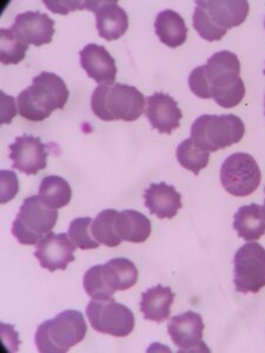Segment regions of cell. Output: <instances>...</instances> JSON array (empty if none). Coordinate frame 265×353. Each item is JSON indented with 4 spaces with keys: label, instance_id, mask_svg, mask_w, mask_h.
I'll list each match as a JSON object with an SVG mask.
<instances>
[{
    "label": "cell",
    "instance_id": "cell-18",
    "mask_svg": "<svg viewBox=\"0 0 265 353\" xmlns=\"http://www.w3.org/2000/svg\"><path fill=\"white\" fill-rule=\"evenodd\" d=\"M145 206L159 219H173L181 209V196L175 186L164 181L151 184L144 192Z\"/></svg>",
    "mask_w": 265,
    "mask_h": 353
},
{
    "label": "cell",
    "instance_id": "cell-1",
    "mask_svg": "<svg viewBox=\"0 0 265 353\" xmlns=\"http://www.w3.org/2000/svg\"><path fill=\"white\" fill-rule=\"evenodd\" d=\"M239 73L241 63L237 54L219 51L210 57L206 65L193 68L189 88L202 99L213 98L223 109H233L245 96L244 81Z\"/></svg>",
    "mask_w": 265,
    "mask_h": 353
},
{
    "label": "cell",
    "instance_id": "cell-26",
    "mask_svg": "<svg viewBox=\"0 0 265 353\" xmlns=\"http://www.w3.org/2000/svg\"><path fill=\"white\" fill-rule=\"evenodd\" d=\"M28 45L21 41L12 28L0 30V59L4 65H17L24 61Z\"/></svg>",
    "mask_w": 265,
    "mask_h": 353
},
{
    "label": "cell",
    "instance_id": "cell-13",
    "mask_svg": "<svg viewBox=\"0 0 265 353\" xmlns=\"http://www.w3.org/2000/svg\"><path fill=\"white\" fill-rule=\"evenodd\" d=\"M76 249V245L66 233L50 232L37 245L35 257L43 269L55 272L68 269V264L75 261Z\"/></svg>",
    "mask_w": 265,
    "mask_h": 353
},
{
    "label": "cell",
    "instance_id": "cell-19",
    "mask_svg": "<svg viewBox=\"0 0 265 353\" xmlns=\"http://www.w3.org/2000/svg\"><path fill=\"white\" fill-rule=\"evenodd\" d=\"M115 230L121 241L144 243L153 232V224L149 218L136 210L117 211L115 217Z\"/></svg>",
    "mask_w": 265,
    "mask_h": 353
},
{
    "label": "cell",
    "instance_id": "cell-30",
    "mask_svg": "<svg viewBox=\"0 0 265 353\" xmlns=\"http://www.w3.org/2000/svg\"><path fill=\"white\" fill-rule=\"evenodd\" d=\"M0 183H1L0 201H1V204H6L8 201L14 199L17 193L19 192L18 176L13 171L3 170L0 172Z\"/></svg>",
    "mask_w": 265,
    "mask_h": 353
},
{
    "label": "cell",
    "instance_id": "cell-2",
    "mask_svg": "<svg viewBox=\"0 0 265 353\" xmlns=\"http://www.w3.org/2000/svg\"><path fill=\"white\" fill-rule=\"evenodd\" d=\"M70 92L61 77L55 73L41 72L35 77L32 85L25 88L17 98L18 112L30 121H43L55 110L64 109Z\"/></svg>",
    "mask_w": 265,
    "mask_h": 353
},
{
    "label": "cell",
    "instance_id": "cell-11",
    "mask_svg": "<svg viewBox=\"0 0 265 353\" xmlns=\"http://www.w3.org/2000/svg\"><path fill=\"white\" fill-rule=\"evenodd\" d=\"M204 323L199 313L188 311L171 318L168 324V332L178 352L210 351L203 341Z\"/></svg>",
    "mask_w": 265,
    "mask_h": 353
},
{
    "label": "cell",
    "instance_id": "cell-24",
    "mask_svg": "<svg viewBox=\"0 0 265 353\" xmlns=\"http://www.w3.org/2000/svg\"><path fill=\"white\" fill-rule=\"evenodd\" d=\"M39 198L50 209H63L70 204L72 190L63 176H45L39 186Z\"/></svg>",
    "mask_w": 265,
    "mask_h": 353
},
{
    "label": "cell",
    "instance_id": "cell-27",
    "mask_svg": "<svg viewBox=\"0 0 265 353\" xmlns=\"http://www.w3.org/2000/svg\"><path fill=\"white\" fill-rule=\"evenodd\" d=\"M116 213V210H104L97 216L91 225L93 238L99 244L105 245L108 248H117L121 244V241L117 236L116 230H115Z\"/></svg>",
    "mask_w": 265,
    "mask_h": 353
},
{
    "label": "cell",
    "instance_id": "cell-12",
    "mask_svg": "<svg viewBox=\"0 0 265 353\" xmlns=\"http://www.w3.org/2000/svg\"><path fill=\"white\" fill-rule=\"evenodd\" d=\"M86 10L96 14L97 31L105 41H118L129 28V17L113 0L88 1Z\"/></svg>",
    "mask_w": 265,
    "mask_h": 353
},
{
    "label": "cell",
    "instance_id": "cell-25",
    "mask_svg": "<svg viewBox=\"0 0 265 353\" xmlns=\"http://www.w3.org/2000/svg\"><path fill=\"white\" fill-rule=\"evenodd\" d=\"M176 157L181 168L189 170L196 176L209 165L210 152L199 148L191 138L178 145Z\"/></svg>",
    "mask_w": 265,
    "mask_h": 353
},
{
    "label": "cell",
    "instance_id": "cell-21",
    "mask_svg": "<svg viewBox=\"0 0 265 353\" xmlns=\"http://www.w3.org/2000/svg\"><path fill=\"white\" fill-rule=\"evenodd\" d=\"M84 290L88 297L96 301L112 298L119 291V285L111 266L106 263L90 268L84 274Z\"/></svg>",
    "mask_w": 265,
    "mask_h": 353
},
{
    "label": "cell",
    "instance_id": "cell-31",
    "mask_svg": "<svg viewBox=\"0 0 265 353\" xmlns=\"http://www.w3.org/2000/svg\"><path fill=\"white\" fill-rule=\"evenodd\" d=\"M86 3L88 1H75V0H45L44 4L48 6V10L53 13H58V14H63L66 16L70 12L73 11H81V10H86Z\"/></svg>",
    "mask_w": 265,
    "mask_h": 353
},
{
    "label": "cell",
    "instance_id": "cell-14",
    "mask_svg": "<svg viewBox=\"0 0 265 353\" xmlns=\"http://www.w3.org/2000/svg\"><path fill=\"white\" fill-rule=\"evenodd\" d=\"M10 151L13 169L28 176H35L46 168L48 151L41 138L28 134L18 137L16 141L10 145Z\"/></svg>",
    "mask_w": 265,
    "mask_h": 353
},
{
    "label": "cell",
    "instance_id": "cell-33",
    "mask_svg": "<svg viewBox=\"0 0 265 353\" xmlns=\"http://www.w3.org/2000/svg\"><path fill=\"white\" fill-rule=\"evenodd\" d=\"M265 192V189H264ZM263 211H264V216H265V201H264V206H263Z\"/></svg>",
    "mask_w": 265,
    "mask_h": 353
},
{
    "label": "cell",
    "instance_id": "cell-34",
    "mask_svg": "<svg viewBox=\"0 0 265 353\" xmlns=\"http://www.w3.org/2000/svg\"><path fill=\"white\" fill-rule=\"evenodd\" d=\"M263 73H264V74H265V70H264V72H263Z\"/></svg>",
    "mask_w": 265,
    "mask_h": 353
},
{
    "label": "cell",
    "instance_id": "cell-36",
    "mask_svg": "<svg viewBox=\"0 0 265 353\" xmlns=\"http://www.w3.org/2000/svg\"><path fill=\"white\" fill-rule=\"evenodd\" d=\"M264 106H265V103H264Z\"/></svg>",
    "mask_w": 265,
    "mask_h": 353
},
{
    "label": "cell",
    "instance_id": "cell-20",
    "mask_svg": "<svg viewBox=\"0 0 265 353\" xmlns=\"http://www.w3.org/2000/svg\"><path fill=\"white\" fill-rule=\"evenodd\" d=\"M176 294L169 286L157 285L141 294V311L146 321L163 323L169 319Z\"/></svg>",
    "mask_w": 265,
    "mask_h": 353
},
{
    "label": "cell",
    "instance_id": "cell-35",
    "mask_svg": "<svg viewBox=\"0 0 265 353\" xmlns=\"http://www.w3.org/2000/svg\"><path fill=\"white\" fill-rule=\"evenodd\" d=\"M264 26H265V21H264Z\"/></svg>",
    "mask_w": 265,
    "mask_h": 353
},
{
    "label": "cell",
    "instance_id": "cell-15",
    "mask_svg": "<svg viewBox=\"0 0 265 353\" xmlns=\"http://www.w3.org/2000/svg\"><path fill=\"white\" fill-rule=\"evenodd\" d=\"M145 116L158 132L171 134L181 126L183 113L173 97L166 93L156 92L146 98Z\"/></svg>",
    "mask_w": 265,
    "mask_h": 353
},
{
    "label": "cell",
    "instance_id": "cell-10",
    "mask_svg": "<svg viewBox=\"0 0 265 353\" xmlns=\"http://www.w3.org/2000/svg\"><path fill=\"white\" fill-rule=\"evenodd\" d=\"M233 283L241 293H258L265 288V249L258 243H246L233 258Z\"/></svg>",
    "mask_w": 265,
    "mask_h": 353
},
{
    "label": "cell",
    "instance_id": "cell-22",
    "mask_svg": "<svg viewBox=\"0 0 265 353\" xmlns=\"http://www.w3.org/2000/svg\"><path fill=\"white\" fill-rule=\"evenodd\" d=\"M155 31L159 41L171 48L184 44L189 32L183 17L173 10H164L157 14Z\"/></svg>",
    "mask_w": 265,
    "mask_h": 353
},
{
    "label": "cell",
    "instance_id": "cell-16",
    "mask_svg": "<svg viewBox=\"0 0 265 353\" xmlns=\"http://www.w3.org/2000/svg\"><path fill=\"white\" fill-rule=\"evenodd\" d=\"M13 32L28 45L43 46L50 44L55 36V21L39 11H28L16 17Z\"/></svg>",
    "mask_w": 265,
    "mask_h": 353
},
{
    "label": "cell",
    "instance_id": "cell-9",
    "mask_svg": "<svg viewBox=\"0 0 265 353\" xmlns=\"http://www.w3.org/2000/svg\"><path fill=\"white\" fill-rule=\"evenodd\" d=\"M86 316L97 332L113 337H128L136 324L132 311L113 298L104 301L92 299L86 307Z\"/></svg>",
    "mask_w": 265,
    "mask_h": 353
},
{
    "label": "cell",
    "instance_id": "cell-23",
    "mask_svg": "<svg viewBox=\"0 0 265 353\" xmlns=\"http://www.w3.org/2000/svg\"><path fill=\"white\" fill-rule=\"evenodd\" d=\"M233 230L245 241H256L265 234V216L263 206L253 204L242 206L235 214Z\"/></svg>",
    "mask_w": 265,
    "mask_h": 353
},
{
    "label": "cell",
    "instance_id": "cell-32",
    "mask_svg": "<svg viewBox=\"0 0 265 353\" xmlns=\"http://www.w3.org/2000/svg\"><path fill=\"white\" fill-rule=\"evenodd\" d=\"M1 97V124H10L17 116L16 99L13 97L6 96L3 91Z\"/></svg>",
    "mask_w": 265,
    "mask_h": 353
},
{
    "label": "cell",
    "instance_id": "cell-17",
    "mask_svg": "<svg viewBox=\"0 0 265 353\" xmlns=\"http://www.w3.org/2000/svg\"><path fill=\"white\" fill-rule=\"evenodd\" d=\"M81 66L91 79L99 85L115 84L116 61L109 51L98 44H88L81 52Z\"/></svg>",
    "mask_w": 265,
    "mask_h": 353
},
{
    "label": "cell",
    "instance_id": "cell-28",
    "mask_svg": "<svg viewBox=\"0 0 265 353\" xmlns=\"http://www.w3.org/2000/svg\"><path fill=\"white\" fill-rule=\"evenodd\" d=\"M93 219L91 217L76 218L71 221L68 228V237L75 243L78 249H98L101 244L93 238L91 233V225Z\"/></svg>",
    "mask_w": 265,
    "mask_h": 353
},
{
    "label": "cell",
    "instance_id": "cell-3",
    "mask_svg": "<svg viewBox=\"0 0 265 353\" xmlns=\"http://www.w3.org/2000/svg\"><path fill=\"white\" fill-rule=\"evenodd\" d=\"M249 10L245 0H199L193 12V28L204 41H221L229 30L246 21Z\"/></svg>",
    "mask_w": 265,
    "mask_h": 353
},
{
    "label": "cell",
    "instance_id": "cell-29",
    "mask_svg": "<svg viewBox=\"0 0 265 353\" xmlns=\"http://www.w3.org/2000/svg\"><path fill=\"white\" fill-rule=\"evenodd\" d=\"M116 274L119 291H126L136 285L138 281V269L133 261L128 258H113L108 261Z\"/></svg>",
    "mask_w": 265,
    "mask_h": 353
},
{
    "label": "cell",
    "instance_id": "cell-4",
    "mask_svg": "<svg viewBox=\"0 0 265 353\" xmlns=\"http://www.w3.org/2000/svg\"><path fill=\"white\" fill-rule=\"evenodd\" d=\"M146 98L143 93L126 84L99 85L91 97V109L104 121H135L145 112Z\"/></svg>",
    "mask_w": 265,
    "mask_h": 353
},
{
    "label": "cell",
    "instance_id": "cell-5",
    "mask_svg": "<svg viewBox=\"0 0 265 353\" xmlns=\"http://www.w3.org/2000/svg\"><path fill=\"white\" fill-rule=\"evenodd\" d=\"M88 325L83 313L66 310L41 324L36 332L37 349L43 353H65L84 341Z\"/></svg>",
    "mask_w": 265,
    "mask_h": 353
},
{
    "label": "cell",
    "instance_id": "cell-8",
    "mask_svg": "<svg viewBox=\"0 0 265 353\" xmlns=\"http://www.w3.org/2000/svg\"><path fill=\"white\" fill-rule=\"evenodd\" d=\"M261 181V169L249 153H233L222 164L221 183L231 196L248 197L258 189Z\"/></svg>",
    "mask_w": 265,
    "mask_h": 353
},
{
    "label": "cell",
    "instance_id": "cell-7",
    "mask_svg": "<svg viewBox=\"0 0 265 353\" xmlns=\"http://www.w3.org/2000/svg\"><path fill=\"white\" fill-rule=\"evenodd\" d=\"M58 221L57 210L50 209L39 196L26 198L12 224L13 237L21 245H38Z\"/></svg>",
    "mask_w": 265,
    "mask_h": 353
},
{
    "label": "cell",
    "instance_id": "cell-6",
    "mask_svg": "<svg viewBox=\"0 0 265 353\" xmlns=\"http://www.w3.org/2000/svg\"><path fill=\"white\" fill-rule=\"evenodd\" d=\"M244 133V123L235 114H203L191 126V139L208 152L237 144Z\"/></svg>",
    "mask_w": 265,
    "mask_h": 353
}]
</instances>
